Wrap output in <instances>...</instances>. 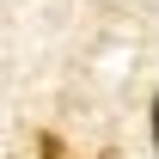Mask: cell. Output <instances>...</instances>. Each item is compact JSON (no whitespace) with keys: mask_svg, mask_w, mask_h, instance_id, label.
<instances>
[{"mask_svg":"<svg viewBox=\"0 0 159 159\" xmlns=\"http://www.w3.org/2000/svg\"><path fill=\"white\" fill-rule=\"evenodd\" d=\"M153 147H159V98H153Z\"/></svg>","mask_w":159,"mask_h":159,"instance_id":"cell-1","label":"cell"}]
</instances>
